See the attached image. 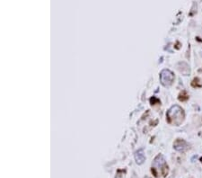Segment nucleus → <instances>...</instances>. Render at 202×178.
I'll return each mask as SVG.
<instances>
[{"label":"nucleus","instance_id":"nucleus-2","mask_svg":"<svg viewBox=\"0 0 202 178\" xmlns=\"http://www.w3.org/2000/svg\"><path fill=\"white\" fill-rule=\"evenodd\" d=\"M160 81H161V84L165 87L172 86L174 81V73L171 70H169V69H163L160 73Z\"/></svg>","mask_w":202,"mask_h":178},{"label":"nucleus","instance_id":"nucleus-4","mask_svg":"<svg viewBox=\"0 0 202 178\" xmlns=\"http://www.w3.org/2000/svg\"><path fill=\"white\" fill-rule=\"evenodd\" d=\"M174 147L179 152H184L190 148V145L183 140H176L174 144Z\"/></svg>","mask_w":202,"mask_h":178},{"label":"nucleus","instance_id":"nucleus-6","mask_svg":"<svg viewBox=\"0 0 202 178\" xmlns=\"http://www.w3.org/2000/svg\"><path fill=\"white\" fill-rule=\"evenodd\" d=\"M145 178H149V177H148V176H146V177H145Z\"/></svg>","mask_w":202,"mask_h":178},{"label":"nucleus","instance_id":"nucleus-5","mask_svg":"<svg viewBox=\"0 0 202 178\" xmlns=\"http://www.w3.org/2000/svg\"><path fill=\"white\" fill-rule=\"evenodd\" d=\"M135 159H136V162L138 165H142L145 162L146 156H145V154H144L143 149H139L136 152V154H135Z\"/></svg>","mask_w":202,"mask_h":178},{"label":"nucleus","instance_id":"nucleus-1","mask_svg":"<svg viewBox=\"0 0 202 178\" xmlns=\"http://www.w3.org/2000/svg\"><path fill=\"white\" fill-rule=\"evenodd\" d=\"M167 118L170 122L180 125L184 119V112L179 105H174L167 112Z\"/></svg>","mask_w":202,"mask_h":178},{"label":"nucleus","instance_id":"nucleus-3","mask_svg":"<svg viewBox=\"0 0 202 178\" xmlns=\"http://www.w3.org/2000/svg\"><path fill=\"white\" fill-rule=\"evenodd\" d=\"M165 170V171H168V166L166 165V163H165V157H163V155H158L156 158L155 160H154L153 162V167H152V171H155V170Z\"/></svg>","mask_w":202,"mask_h":178}]
</instances>
